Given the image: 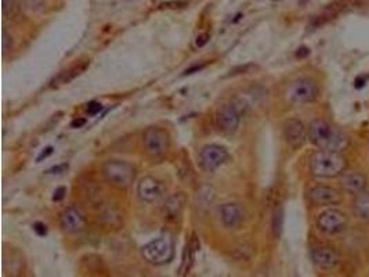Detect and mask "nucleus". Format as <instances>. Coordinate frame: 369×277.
Returning <instances> with one entry per match:
<instances>
[{
  "label": "nucleus",
  "instance_id": "nucleus-1",
  "mask_svg": "<svg viewBox=\"0 0 369 277\" xmlns=\"http://www.w3.org/2000/svg\"><path fill=\"white\" fill-rule=\"evenodd\" d=\"M308 140L320 150H330L339 153L344 152L350 144V140L344 132L323 119H315L310 123Z\"/></svg>",
  "mask_w": 369,
  "mask_h": 277
},
{
  "label": "nucleus",
  "instance_id": "nucleus-2",
  "mask_svg": "<svg viewBox=\"0 0 369 277\" xmlns=\"http://www.w3.org/2000/svg\"><path fill=\"white\" fill-rule=\"evenodd\" d=\"M310 171L314 176L321 179H332L342 176L346 172L347 161L339 152L320 150L310 157Z\"/></svg>",
  "mask_w": 369,
  "mask_h": 277
},
{
  "label": "nucleus",
  "instance_id": "nucleus-3",
  "mask_svg": "<svg viewBox=\"0 0 369 277\" xmlns=\"http://www.w3.org/2000/svg\"><path fill=\"white\" fill-rule=\"evenodd\" d=\"M103 178L118 190H127L136 180V168L120 159H110L103 165Z\"/></svg>",
  "mask_w": 369,
  "mask_h": 277
},
{
  "label": "nucleus",
  "instance_id": "nucleus-4",
  "mask_svg": "<svg viewBox=\"0 0 369 277\" xmlns=\"http://www.w3.org/2000/svg\"><path fill=\"white\" fill-rule=\"evenodd\" d=\"M142 257L154 266L169 264L175 257V241L168 235L151 240L142 248Z\"/></svg>",
  "mask_w": 369,
  "mask_h": 277
},
{
  "label": "nucleus",
  "instance_id": "nucleus-5",
  "mask_svg": "<svg viewBox=\"0 0 369 277\" xmlns=\"http://www.w3.org/2000/svg\"><path fill=\"white\" fill-rule=\"evenodd\" d=\"M143 144L148 157L163 159L170 149V136L159 126H149L143 135Z\"/></svg>",
  "mask_w": 369,
  "mask_h": 277
},
{
  "label": "nucleus",
  "instance_id": "nucleus-6",
  "mask_svg": "<svg viewBox=\"0 0 369 277\" xmlns=\"http://www.w3.org/2000/svg\"><path fill=\"white\" fill-rule=\"evenodd\" d=\"M320 89L317 83L311 80H295L287 90V99L289 103L303 106L317 100Z\"/></svg>",
  "mask_w": 369,
  "mask_h": 277
},
{
  "label": "nucleus",
  "instance_id": "nucleus-7",
  "mask_svg": "<svg viewBox=\"0 0 369 277\" xmlns=\"http://www.w3.org/2000/svg\"><path fill=\"white\" fill-rule=\"evenodd\" d=\"M318 229L328 236H337L343 233L347 228V218L339 209L330 208L321 212L317 218Z\"/></svg>",
  "mask_w": 369,
  "mask_h": 277
},
{
  "label": "nucleus",
  "instance_id": "nucleus-8",
  "mask_svg": "<svg viewBox=\"0 0 369 277\" xmlns=\"http://www.w3.org/2000/svg\"><path fill=\"white\" fill-rule=\"evenodd\" d=\"M228 159V152L219 144H208L199 153V166L205 172H213Z\"/></svg>",
  "mask_w": 369,
  "mask_h": 277
},
{
  "label": "nucleus",
  "instance_id": "nucleus-9",
  "mask_svg": "<svg viewBox=\"0 0 369 277\" xmlns=\"http://www.w3.org/2000/svg\"><path fill=\"white\" fill-rule=\"evenodd\" d=\"M241 122V111L234 103H227L219 107L216 113V125L223 133H234Z\"/></svg>",
  "mask_w": 369,
  "mask_h": 277
},
{
  "label": "nucleus",
  "instance_id": "nucleus-10",
  "mask_svg": "<svg viewBox=\"0 0 369 277\" xmlns=\"http://www.w3.org/2000/svg\"><path fill=\"white\" fill-rule=\"evenodd\" d=\"M166 190L162 182L152 176H146L143 178L139 185H137V196L147 204H155L159 202L162 198L165 197Z\"/></svg>",
  "mask_w": 369,
  "mask_h": 277
},
{
  "label": "nucleus",
  "instance_id": "nucleus-11",
  "mask_svg": "<svg viewBox=\"0 0 369 277\" xmlns=\"http://www.w3.org/2000/svg\"><path fill=\"white\" fill-rule=\"evenodd\" d=\"M353 4V0H334L331 4H328L324 10H321L310 23L311 30H317L328 23H331L334 18H337L342 13H344L350 6Z\"/></svg>",
  "mask_w": 369,
  "mask_h": 277
},
{
  "label": "nucleus",
  "instance_id": "nucleus-12",
  "mask_svg": "<svg viewBox=\"0 0 369 277\" xmlns=\"http://www.w3.org/2000/svg\"><path fill=\"white\" fill-rule=\"evenodd\" d=\"M284 137L292 149H299L308 139V129L306 125L297 118L288 119L284 123Z\"/></svg>",
  "mask_w": 369,
  "mask_h": 277
},
{
  "label": "nucleus",
  "instance_id": "nucleus-13",
  "mask_svg": "<svg viewBox=\"0 0 369 277\" xmlns=\"http://www.w3.org/2000/svg\"><path fill=\"white\" fill-rule=\"evenodd\" d=\"M311 259L318 268L327 271L334 269L340 264V257L337 251L332 247H327V245L314 247L311 250Z\"/></svg>",
  "mask_w": 369,
  "mask_h": 277
},
{
  "label": "nucleus",
  "instance_id": "nucleus-14",
  "mask_svg": "<svg viewBox=\"0 0 369 277\" xmlns=\"http://www.w3.org/2000/svg\"><path fill=\"white\" fill-rule=\"evenodd\" d=\"M86 219L74 207L65 208L60 215V226L65 233H80L86 229Z\"/></svg>",
  "mask_w": 369,
  "mask_h": 277
},
{
  "label": "nucleus",
  "instance_id": "nucleus-15",
  "mask_svg": "<svg viewBox=\"0 0 369 277\" xmlns=\"http://www.w3.org/2000/svg\"><path fill=\"white\" fill-rule=\"evenodd\" d=\"M308 199L317 207L337 205L342 202V195L328 186H315L308 190Z\"/></svg>",
  "mask_w": 369,
  "mask_h": 277
},
{
  "label": "nucleus",
  "instance_id": "nucleus-16",
  "mask_svg": "<svg viewBox=\"0 0 369 277\" xmlns=\"http://www.w3.org/2000/svg\"><path fill=\"white\" fill-rule=\"evenodd\" d=\"M340 185H342L343 190H346L347 193L358 195V193L365 190V187H367V178L363 173L356 172V171L343 172L342 179H340Z\"/></svg>",
  "mask_w": 369,
  "mask_h": 277
},
{
  "label": "nucleus",
  "instance_id": "nucleus-17",
  "mask_svg": "<svg viewBox=\"0 0 369 277\" xmlns=\"http://www.w3.org/2000/svg\"><path fill=\"white\" fill-rule=\"evenodd\" d=\"M223 225L228 229H237L244 222V211L238 204H224L220 208Z\"/></svg>",
  "mask_w": 369,
  "mask_h": 277
},
{
  "label": "nucleus",
  "instance_id": "nucleus-18",
  "mask_svg": "<svg viewBox=\"0 0 369 277\" xmlns=\"http://www.w3.org/2000/svg\"><path fill=\"white\" fill-rule=\"evenodd\" d=\"M185 197L183 193H176L165 201L163 205V212L168 219H177L182 216L183 209H184Z\"/></svg>",
  "mask_w": 369,
  "mask_h": 277
},
{
  "label": "nucleus",
  "instance_id": "nucleus-19",
  "mask_svg": "<svg viewBox=\"0 0 369 277\" xmlns=\"http://www.w3.org/2000/svg\"><path fill=\"white\" fill-rule=\"evenodd\" d=\"M89 66V61L86 63H82V64H76L74 67L63 71L61 74H58L54 80H51V87H58V86H63V85H67L70 83L71 80H74L76 77H79Z\"/></svg>",
  "mask_w": 369,
  "mask_h": 277
},
{
  "label": "nucleus",
  "instance_id": "nucleus-20",
  "mask_svg": "<svg viewBox=\"0 0 369 277\" xmlns=\"http://www.w3.org/2000/svg\"><path fill=\"white\" fill-rule=\"evenodd\" d=\"M196 248H198V244H195V238H192L187 242L184 252H183V262H182V268H180V275L182 276H185L187 273H189V271H191V268L194 265Z\"/></svg>",
  "mask_w": 369,
  "mask_h": 277
},
{
  "label": "nucleus",
  "instance_id": "nucleus-21",
  "mask_svg": "<svg viewBox=\"0 0 369 277\" xmlns=\"http://www.w3.org/2000/svg\"><path fill=\"white\" fill-rule=\"evenodd\" d=\"M354 214L363 221H369V192L367 190L356 195Z\"/></svg>",
  "mask_w": 369,
  "mask_h": 277
},
{
  "label": "nucleus",
  "instance_id": "nucleus-22",
  "mask_svg": "<svg viewBox=\"0 0 369 277\" xmlns=\"http://www.w3.org/2000/svg\"><path fill=\"white\" fill-rule=\"evenodd\" d=\"M284 222H285L284 209H282V207H278V208L274 211V214H273V221H271V229H273L274 238H280L282 236Z\"/></svg>",
  "mask_w": 369,
  "mask_h": 277
},
{
  "label": "nucleus",
  "instance_id": "nucleus-23",
  "mask_svg": "<svg viewBox=\"0 0 369 277\" xmlns=\"http://www.w3.org/2000/svg\"><path fill=\"white\" fill-rule=\"evenodd\" d=\"M1 1H3V16L6 18H8L10 16L14 14L17 4H18V0H1Z\"/></svg>",
  "mask_w": 369,
  "mask_h": 277
},
{
  "label": "nucleus",
  "instance_id": "nucleus-24",
  "mask_svg": "<svg viewBox=\"0 0 369 277\" xmlns=\"http://www.w3.org/2000/svg\"><path fill=\"white\" fill-rule=\"evenodd\" d=\"M13 47V38L11 35L7 32V30L4 28L1 32V51L3 54H6L7 51H10Z\"/></svg>",
  "mask_w": 369,
  "mask_h": 277
},
{
  "label": "nucleus",
  "instance_id": "nucleus-25",
  "mask_svg": "<svg viewBox=\"0 0 369 277\" xmlns=\"http://www.w3.org/2000/svg\"><path fill=\"white\" fill-rule=\"evenodd\" d=\"M101 110H103V106L100 103H90L89 107H87V114L89 116H96Z\"/></svg>",
  "mask_w": 369,
  "mask_h": 277
},
{
  "label": "nucleus",
  "instance_id": "nucleus-26",
  "mask_svg": "<svg viewBox=\"0 0 369 277\" xmlns=\"http://www.w3.org/2000/svg\"><path fill=\"white\" fill-rule=\"evenodd\" d=\"M27 7H30L32 11L40 10L43 7V0H32L31 3L27 1Z\"/></svg>",
  "mask_w": 369,
  "mask_h": 277
},
{
  "label": "nucleus",
  "instance_id": "nucleus-27",
  "mask_svg": "<svg viewBox=\"0 0 369 277\" xmlns=\"http://www.w3.org/2000/svg\"><path fill=\"white\" fill-rule=\"evenodd\" d=\"M34 230L37 232L39 236H46V235H47V229H46V225H43V223H39V222L34 225Z\"/></svg>",
  "mask_w": 369,
  "mask_h": 277
},
{
  "label": "nucleus",
  "instance_id": "nucleus-28",
  "mask_svg": "<svg viewBox=\"0 0 369 277\" xmlns=\"http://www.w3.org/2000/svg\"><path fill=\"white\" fill-rule=\"evenodd\" d=\"M209 34H202V35H199L198 38H196V46L198 47H202V46H205L208 42H209Z\"/></svg>",
  "mask_w": 369,
  "mask_h": 277
},
{
  "label": "nucleus",
  "instance_id": "nucleus-29",
  "mask_svg": "<svg viewBox=\"0 0 369 277\" xmlns=\"http://www.w3.org/2000/svg\"><path fill=\"white\" fill-rule=\"evenodd\" d=\"M65 196V187H58L56 192H54V196H53V199L54 201H61L63 198Z\"/></svg>",
  "mask_w": 369,
  "mask_h": 277
},
{
  "label": "nucleus",
  "instance_id": "nucleus-30",
  "mask_svg": "<svg viewBox=\"0 0 369 277\" xmlns=\"http://www.w3.org/2000/svg\"><path fill=\"white\" fill-rule=\"evenodd\" d=\"M205 66H195V67H192V68H188L187 71H185V75H189V74H194L195 71H201L202 68H204Z\"/></svg>",
  "mask_w": 369,
  "mask_h": 277
},
{
  "label": "nucleus",
  "instance_id": "nucleus-31",
  "mask_svg": "<svg viewBox=\"0 0 369 277\" xmlns=\"http://www.w3.org/2000/svg\"><path fill=\"white\" fill-rule=\"evenodd\" d=\"M51 153H53V149H51V147H47V149H46V152H43V153H42V154L39 156V159H37V161H42V159H43V157L46 159V157H47L49 154H51Z\"/></svg>",
  "mask_w": 369,
  "mask_h": 277
},
{
  "label": "nucleus",
  "instance_id": "nucleus-32",
  "mask_svg": "<svg viewBox=\"0 0 369 277\" xmlns=\"http://www.w3.org/2000/svg\"><path fill=\"white\" fill-rule=\"evenodd\" d=\"M85 123H86V119H75L71 125H73V128H79V126H83Z\"/></svg>",
  "mask_w": 369,
  "mask_h": 277
}]
</instances>
